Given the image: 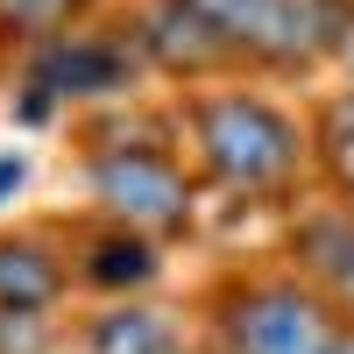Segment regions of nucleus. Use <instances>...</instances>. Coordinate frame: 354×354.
I'll return each mask as SVG.
<instances>
[{
    "instance_id": "nucleus-1",
    "label": "nucleus",
    "mask_w": 354,
    "mask_h": 354,
    "mask_svg": "<svg viewBox=\"0 0 354 354\" xmlns=\"http://www.w3.org/2000/svg\"><path fill=\"white\" fill-rule=\"evenodd\" d=\"M192 135H198V163L220 177L227 192H255L270 198L283 185H298L305 170V135L290 113H277L255 93H205L192 106Z\"/></svg>"
},
{
    "instance_id": "nucleus-2",
    "label": "nucleus",
    "mask_w": 354,
    "mask_h": 354,
    "mask_svg": "<svg viewBox=\"0 0 354 354\" xmlns=\"http://www.w3.org/2000/svg\"><path fill=\"white\" fill-rule=\"evenodd\" d=\"M220 340L227 354H333L347 333L340 305L312 283H248L220 305Z\"/></svg>"
},
{
    "instance_id": "nucleus-3",
    "label": "nucleus",
    "mask_w": 354,
    "mask_h": 354,
    "mask_svg": "<svg viewBox=\"0 0 354 354\" xmlns=\"http://www.w3.org/2000/svg\"><path fill=\"white\" fill-rule=\"evenodd\" d=\"M93 198L135 234V241L192 227V185H185V170L170 156H156V149H106L93 163Z\"/></svg>"
},
{
    "instance_id": "nucleus-4",
    "label": "nucleus",
    "mask_w": 354,
    "mask_h": 354,
    "mask_svg": "<svg viewBox=\"0 0 354 354\" xmlns=\"http://www.w3.org/2000/svg\"><path fill=\"white\" fill-rule=\"evenodd\" d=\"M340 43V8L333 0H262L255 21L241 28V50L262 57V64H312L319 50H333Z\"/></svg>"
},
{
    "instance_id": "nucleus-5",
    "label": "nucleus",
    "mask_w": 354,
    "mask_h": 354,
    "mask_svg": "<svg viewBox=\"0 0 354 354\" xmlns=\"http://www.w3.org/2000/svg\"><path fill=\"white\" fill-rule=\"evenodd\" d=\"M142 50H149L163 71H192V78L220 71L227 57H241V43H234L205 8H192V0H156V8L142 15Z\"/></svg>"
},
{
    "instance_id": "nucleus-6",
    "label": "nucleus",
    "mask_w": 354,
    "mask_h": 354,
    "mask_svg": "<svg viewBox=\"0 0 354 354\" xmlns=\"http://www.w3.org/2000/svg\"><path fill=\"white\" fill-rule=\"evenodd\" d=\"M121 78H128V50H113V43H100V36L43 43V57H36V93L85 100V93H113Z\"/></svg>"
},
{
    "instance_id": "nucleus-7",
    "label": "nucleus",
    "mask_w": 354,
    "mask_h": 354,
    "mask_svg": "<svg viewBox=\"0 0 354 354\" xmlns=\"http://www.w3.org/2000/svg\"><path fill=\"white\" fill-rule=\"evenodd\" d=\"M57 283H64V270L36 241H0V312H43Z\"/></svg>"
},
{
    "instance_id": "nucleus-8",
    "label": "nucleus",
    "mask_w": 354,
    "mask_h": 354,
    "mask_svg": "<svg viewBox=\"0 0 354 354\" xmlns=\"http://www.w3.org/2000/svg\"><path fill=\"white\" fill-rule=\"evenodd\" d=\"M93 354H177V326L149 305H121L93 319Z\"/></svg>"
},
{
    "instance_id": "nucleus-9",
    "label": "nucleus",
    "mask_w": 354,
    "mask_h": 354,
    "mask_svg": "<svg viewBox=\"0 0 354 354\" xmlns=\"http://www.w3.org/2000/svg\"><path fill=\"white\" fill-rule=\"evenodd\" d=\"M93 8V0H0V36L21 43H64V28Z\"/></svg>"
},
{
    "instance_id": "nucleus-10",
    "label": "nucleus",
    "mask_w": 354,
    "mask_h": 354,
    "mask_svg": "<svg viewBox=\"0 0 354 354\" xmlns=\"http://www.w3.org/2000/svg\"><path fill=\"white\" fill-rule=\"evenodd\" d=\"M85 277L106 283V290H113V283H149V277H156V255H149V241H135V234H113V241L93 248Z\"/></svg>"
},
{
    "instance_id": "nucleus-11",
    "label": "nucleus",
    "mask_w": 354,
    "mask_h": 354,
    "mask_svg": "<svg viewBox=\"0 0 354 354\" xmlns=\"http://www.w3.org/2000/svg\"><path fill=\"white\" fill-rule=\"evenodd\" d=\"M312 270L333 283V298L354 312V220H333L312 234Z\"/></svg>"
},
{
    "instance_id": "nucleus-12",
    "label": "nucleus",
    "mask_w": 354,
    "mask_h": 354,
    "mask_svg": "<svg viewBox=\"0 0 354 354\" xmlns=\"http://www.w3.org/2000/svg\"><path fill=\"white\" fill-rule=\"evenodd\" d=\"M0 354H50V333L36 312H0Z\"/></svg>"
},
{
    "instance_id": "nucleus-13",
    "label": "nucleus",
    "mask_w": 354,
    "mask_h": 354,
    "mask_svg": "<svg viewBox=\"0 0 354 354\" xmlns=\"http://www.w3.org/2000/svg\"><path fill=\"white\" fill-rule=\"evenodd\" d=\"M192 8H205V15H213V21L227 28L234 43H241V28L255 21V8H262V0H192Z\"/></svg>"
},
{
    "instance_id": "nucleus-14",
    "label": "nucleus",
    "mask_w": 354,
    "mask_h": 354,
    "mask_svg": "<svg viewBox=\"0 0 354 354\" xmlns=\"http://www.w3.org/2000/svg\"><path fill=\"white\" fill-rule=\"evenodd\" d=\"M333 177H340V192L354 198V121H340V135H333Z\"/></svg>"
},
{
    "instance_id": "nucleus-15",
    "label": "nucleus",
    "mask_w": 354,
    "mask_h": 354,
    "mask_svg": "<svg viewBox=\"0 0 354 354\" xmlns=\"http://www.w3.org/2000/svg\"><path fill=\"white\" fill-rule=\"evenodd\" d=\"M8 185H21V156H8V163H0V192H8Z\"/></svg>"
},
{
    "instance_id": "nucleus-16",
    "label": "nucleus",
    "mask_w": 354,
    "mask_h": 354,
    "mask_svg": "<svg viewBox=\"0 0 354 354\" xmlns=\"http://www.w3.org/2000/svg\"><path fill=\"white\" fill-rule=\"evenodd\" d=\"M333 354H354V340H340V347H333Z\"/></svg>"
}]
</instances>
